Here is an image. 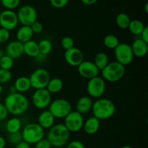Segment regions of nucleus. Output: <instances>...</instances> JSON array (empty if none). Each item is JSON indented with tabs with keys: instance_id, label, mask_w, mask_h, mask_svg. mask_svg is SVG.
<instances>
[{
	"instance_id": "1",
	"label": "nucleus",
	"mask_w": 148,
	"mask_h": 148,
	"mask_svg": "<svg viewBox=\"0 0 148 148\" xmlns=\"http://www.w3.org/2000/svg\"><path fill=\"white\" fill-rule=\"evenodd\" d=\"M3 104L6 107L9 114L14 116H19L25 114L30 106V103L27 97L24 94L20 92L9 93L4 98Z\"/></svg>"
},
{
	"instance_id": "2",
	"label": "nucleus",
	"mask_w": 148,
	"mask_h": 148,
	"mask_svg": "<svg viewBox=\"0 0 148 148\" xmlns=\"http://www.w3.org/2000/svg\"><path fill=\"white\" fill-rule=\"evenodd\" d=\"M91 111L93 116L103 121L114 116L116 113V106L111 100L101 98L94 101Z\"/></svg>"
},
{
	"instance_id": "3",
	"label": "nucleus",
	"mask_w": 148,
	"mask_h": 148,
	"mask_svg": "<svg viewBox=\"0 0 148 148\" xmlns=\"http://www.w3.org/2000/svg\"><path fill=\"white\" fill-rule=\"evenodd\" d=\"M70 132L64 124H54L47 134V140L52 147H62L67 144Z\"/></svg>"
},
{
	"instance_id": "4",
	"label": "nucleus",
	"mask_w": 148,
	"mask_h": 148,
	"mask_svg": "<svg viewBox=\"0 0 148 148\" xmlns=\"http://www.w3.org/2000/svg\"><path fill=\"white\" fill-rule=\"evenodd\" d=\"M101 77L106 82H117L124 77L126 73V66L118 62H111L101 71Z\"/></svg>"
},
{
	"instance_id": "5",
	"label": "nucleus",
	"mask_w": 148,
	"mask_h": 148,
	"mask_svg": "<svg viewBox=\"0 0 148 148\" xmlns=\"http://www.w3.org/2000/svg\"><path fill=\"white\" fill-rule=\"evenodd\" d=\"M21 134L23 141L29 145H35L44 138L45 130L38 123L31 122L23 127Z\"/></svg>"
},
{
	"instance_id": "6",
	"label": "nucleus",
	"mask_w": 148,
	"mask_h": 148,
	"mask_svg": "<svg viewBox=\"0 0 148 148\" xmlns=\"http://www.w3.org/2000/svg\"><path fill=\"white\" fill-rule=\"evenodd\" d=\"M72 104L64 98H57L51 101L49 106V111L55 119H64L72 111Z\"/></svg>"
},
{
	"instance_id": "7",
	"label": "nucleus",
	"mask_w": 148,
	"mask_h": 148,
	"mask_svg": "<svg viewBox=\"0 0 148 148\" xmlns=\"http://www.w3.org/2000/svg\"><path fill=\"white\" fill-rule=\"evenodd\" d=\"M106 89V83L102 77L98 75L88 79L86 90L88 96L90 97L91 98L98 99L102 98L105 93Z\"/></svg>"
},
{
	"instance_id": "8",
	"label": "nucleus",
	"mask_w": 148,
	"mask_h": 148,
	"mask_svg": "<svg viewBox=\"0 0 148 148\" xmlns=\"http://www.w3.org/2000/svg\"><path fill=\"white\" fill-rule=\"evenodd\" d=\"M31 88L35 90L46 88L49 80L51 79L50 73L44 68H38L33 71L29 77Z\"/></svg>"
},
{
	"instance_id": "9",
	"label": "nucleus",
	"mask_w": 148,
	"mask_h": 148,
	"mask_svg": "<svg viewBox=\"0 0 148 148\" xmlns=\"http://www.w3.org/2000/svg\"><path fill=\"white\" fill-rule=\"evenodd\" d=\"M114 55L116 62L125 66L130 64L134 58L131 45L127 43H120L114 49Z\"/></svg>"
},
{
	"instance_id": "10",
	"label": "nucleus",
	"mask_w": 148,
	"mask_h": 148,
	"mask_svg": "<svg viewBox=\"0 0 148 148\" xmlns=\"http://www.w3.org/2000/svg\"><path fill=\"white\" fill-rule=\"evenodd\" d=\"M19 23L22 25L30 26L37 21L38 12L34 7L24 5L20 7L17 12Z\"/></svg>"
},
{
	"instance_id": "11",
	"label": "nucleus",
	"mask_w": 148,
	"mask_h": 148,
	"mask_svg": "<svg viewBox=\"0 0 148 148\" xmlns=\"http://www.w3.org/2000/svg\"><path fill=\"white\" fill-rule=\"evenodd\" d=\"M32 103L37 109L45 110L49 108L52 101V95L46 89L36 90L32 95Z\"/></svg>"
},
{
	"instance_id": "12",
	"label": "nucleus",
	"mask_w": 148,
	"mask_h": 148,
	"mask_svg": "<svg viewBox=\"0 0 148 148\" xmlns=\"http://www.w3.org/2000/svg\"><path fill=\"white\" fill-rule=\"evenodd\" d=\"M64 119V124L70 133L79 132L82 130L85 121L83 115L77 111H72Z\"/></svg>"
},
{
	"instance_id": "13",
	"label": "nucleus",
	"mask_w": 148,
	"mask_h": 148,
	"mask_svg": "<svg viewBox=\"0 0 148 148\" xmlns=\"http://www.w3.org/2000/svg\"><path fill=\"white\" fill-rule=\"evenodd\" d=\"M19 24L17 12L14 10H4L0 13V26L9 31L14 30Z\"/></svg>"
},
{
	"instance_id": "14",
	"label": "nucleus",
	"mask_w": 148,
	"mask_h": 148,
	"mask_svg": "<svg viewBox=\"0 0 148 148\" xmlns=\"http://www.w3.org/2000/svg\"><path fill=\"white\" fill-rule=\"evenodd\" d=\"M77 71L79 75L85 79H90L99 75L100 70L98 69L93 62L84 60L77 66Z\"/></svg>"
},
{
	"instance_id": "15",
	"label": "nucleus",
	"mask_w": 148,
	"mask_h": 148,
	"mask_svg": "<svg viewBox=\"0 0 148 148\" xmlns=\"http://www.w3.org/2000/svg\"><path fill=\"white\" fill-rule=\"evenodd\" d=\"M65 62L70 66L77 67L84 61V55L82 51L77 47H73L65 51L64 54Z\"/></svg>"
},
{
	"instance_id": "16",
	"label": "nucleus",
	"mask_w": 148,
	"mask_h": 148,
	"mask_svg": "<svg viewBox=\"0 0 148 148\" xmlns=\"http://www.w3.org/2000/svg\"><path fill=\"white\" fill-rule=\"evenodd\" d=\"M5 54L10 56L13 59H17L23 56L24 54L23 52V43H20L17 40H12L7 43L5 49Z\"/></svg>"
},
{
	"instance_id": "17",
	"label": "nucleus",
	"mask_w": 148,
	"mask_h": 148,
	"mask_svg": "<svg viewBox=\"0 0 148 148\" xmlns=\"http://www.w3.org/2000/svg\"><path fill=\"white\" fill-rule=\"evenodd\" d=\"M56 119L49 110H43L38 117V124L43 130H49L55 124Z\"/></svg>"
},
{
	"instance_id": "18",
	"label": "nucleus",
	"mask_w": 148,
	"mask_h": 148,
	"mask_svg": "<svg viewBox=\"0 0 148 148\" xmlns=\"http://www.w3.org/2000/svg\"><path fill=\"white\" fill-rule=\"evenodd\" d=\"M131 48L134 56L137 58L145 57L148 52V43L142 40L140 38H136L133 41Z\"/></svg>"
},
{
	"instance_id": "19",
	"label": "nucleus",
	"mask_w": 148,
	"mask_h": 148,
	"mask_svg": "<svg viewBox=\"0 0 148 148\" xmlns=\"http://www.w3.org/2000/svg\"><path fill=\"white\" fill-rule=\"evenodd\" d=\"M100 127H101V121L92 116L84 121L82 129L86 134L89 135H93L99 131Z\"/></svg>"
},
{
	"instance_id": "20",
	"label": "nucleus",
	"mask_w": 148,
	"mask_h": 148,
	"mask_svg": "<svg viewBox=\"0 0 148 148\" xmlns=\"http://www.w3.org/2000/svg\"><path fill=\"white\" fill-rule=\"evenodd\" d=\"M93 101L89 96H82L78 99L76 103V111L82 115L89 113L92 109Z\"/></svg>"
},
{
	"instance_id": "21",
	"label": "nucleus",
	"mask_w": 148,
	"mask_h": 148,
	"mask_svg": "<svg viewBox=\"0 0 148 148\" xmlns=\"http://www.w3.org/2000/svg\"><path fill=\"white\" fill-rule=\"evenodd\" d=\"M33 34L30 26L22 25L16 32V40L20 43H25L33 39Z\"/></svg>"
},
{
	"instance_id": "22",
	"label": "nucleus",
	"mask_w": 148,
	"mask_h": 148,
	"mask_svg": "<svg viewBox=\"0 0 148 148\" xmlns=\"http://www.w3.org/2000/svg\"><path fill=\"white\" fill-rule=\"evenodd\" d=\"M14 86L15 87L17 92L24 94L30 90L31 88V84L28 77L20 76L15 79Z\"/></svg>"
},
{
	"instance_id": "23",
	"label": "nucleus",
	"mask_w": 148,
	"mask_h": 148,
	"mask_svg": "<svg viewBox=\"0 0 148 148\" xmlns=\"http://www.w3.org/2000/svg\"><path fill=\"white\" fill-rule=\"evenodd\" d=\"M6 131L9 134L20 132L22 130V121L17 116H13L9 119L5 124Z\"/></svg>"
},
{
	"instance_id": "24",
	"label": "nucleus",
	"mask_w": 148,
	"mask_h": 148,
	"mask_svg": "<svg viewBox=\"0 0 148 148\" xmlns=\"http://www.w3.org/2000/svg\"><path fill=\"white\" fill-rule=\"evenodd\" d=\"M23 52H24V54L27 55L29 57L35 58L40 53L38 44L36 40L33 39L23 43Z\"/></svg>"
},
{
	"instance_id": "25",
	"label": "nucleus",
	"mask_w": 148,
	"mask_h": 148,
	"mask_svg": "<svg viewBox=\"0 0 148 148\" xmlns=\"http://www.w3.org/2000/svg\"><path fill=\"white\" fill-rule=\"evenodd\" d=\"M63 87L64 83L62 79L54 77L51 78L46 89L52 95V94H56L60 92L63 89Z\"/></svg>"
},
{
	"instance_id": "26",
	"label": "nucleus",
	"mask_w": 148,
	"mask_h": 148,
	"mask_svg": "<svg viewBox=\"0 0 148 148\" xmlns=\"http://www.w3.org/2000/svg\"><path fill=\"white\" fill-rule=\"evenodd\" d=\"M94 64L101 72L109 63V57L107 53L104 52H99L97 53L94 59Z\"/></svg>"
},
{
	"instance_id": "27",
	"label": "nucleus",
	"mask_w": 148,
	"mask_h": 148,
	"mask_svg": "<svg viewBox=\"0 0 148 148\" xmlns=\"http://www.w3.org/2000/svg\"><path fill=\"white\" fill-rule=\"evenodd\" d=\"M145 25L140 20H131L128 29L130 33L134 36H140L145 27Z\"/></svg>"
},
{
	"instance_id": "28",
	"label": "nucleus",
	"mask_w": 148,
	"mask_h": 148,
	"mask_svg": "<svg viewBox=\"0 0 148 148\" xmlns=\"http://www.w3.org/2000/svg\"><path fill=\"white\" fill-rule=\"evenodd\" d=\"M130 22H131V19L129 17L128 14L123 12L119 13L116 18V23L117 26L122 30L128 29Z\"/></svg>"
},
{
	"instance_id": "29",
	"label": "nucleus",
	"mask_w": 148,
	"mask_h": 148,
	"mask_svg": "<svg viewBox=\"0 0 148 148\" xmlns=\"http://www.w3.org/2000/svg\"><path fill=\"white\" fill-rule=\"evenodd\" d=\"M38 44L40 53L46 56H48L51 52L52 49H53V44L49 39H42L39 41V43H38Z\"/></svg>"
},
{
	"instance_id": "30",
	"label": "nucleus",
	"mask_w": 148,
	"mask_h": 148,
	"mask_svg": "<svg viewBox=\"0 0 148 148\" xmlns=\"http://www.w3.org/2000/svg\"><path fill=\"white\" fill-rule=\"evenodd\" d=\"M103 43L104 46L108 49H112L114 50L118 46V45L119 44V39L118 38V37L115 36V35L113 34H109L107 35L106 36H105L103 39Z\"/></svg>"
},
{
	"instance_id": "31",
	"label": "nucleus",
	"mask_w": 148,
	"mask_h": 148,
	"mask_svg": "<svg viewBox=\"0 0 148 148\" xmlns=\"http://www.w3.org/2000/svg\"><path fill=\"white\" fill-rule=\"evenodd\" d=\"M14 60L10 56L4 54V56L0 59V68L6 70H10L13 67Z\"/></svg>"
},
{
	"instance_id": "32",
	"label": "nucleus",
	"mask_w": 148,
	"mask_h": 148,
	"mask_svg": "<svg viewBox=\"0 0 148 148\" xmlns=\"http://www.w3.org/2000/svg\"><path fill=\"white\" fill-rule=\"evenodd\" d=\"M21 0H1V4L5 10H14L19 7Z\"/></svg>"
},
{
	"instance_id": "33",
	"label": "nucleus",
	"mask_w": 148,
	"mask_h": 148,
	"mask_svg": "<svg viewBox=\"0 0 148 148\" xmlns=\"http://www.w3.org/2000/svg\"><path fill=\"white\" fill-rule=\"evenodd\" d=\"M12 78V74L10 70H6L0 68V84H7Z\"/></svg>"
},
{
	"instance_id": "34",
	"label": "nucleus",
	"mask_w": 148,
	"mask_h": 148,
	"mask_svg": "<svg viewBox=\"0 0 148 148\" xmlns=\"http://www.w3.org/2000/svg\"><path fill=\"white\" fill-rule=\"evenodd\" d=\"M61 46L65 51L69 50V49L75 47V41L72 38L69 37V36H65L61 40Z\"/></svg>"
},
{
	"instance_id": "35",
	"label": "nucleus",
	"mask_w": 148,
	"mask_h": 148,
	"mask_svg": "<svg viewBox=\"0 0 148 148\" xmlns=\"http://www.w3.org/2000/svg\"><path fill=\"white\" fill-rule=\"evenodd\" d=\"M8 141L10 142V144L16 145L18 143H21L23 141V136H22L21 132H18L16 133H12V134H9L8 136Z\"/></svg>"
},
{
	"instance_id": "36",
	"label": "nucleus",
	"mask_w": 148,
	"mask_h": 148,
	"mask_svg": "<svg viewBox=\"0 0 148 148\" xmlns=\"http://www.w3.org/2000/svg\"><path fill=\"white\" fill-rule=\"evenodd\" d=\"M10 31L8 30L2 28H0V43H4L9 41L10 38Z\"/></svg>"
},
{
	"instance_id": "37",
	"label": "nucleus",
	"mask_w": 148,
	"mask_h": 148,
	"mask_svg": "<svg viewBox=\"0 0 148 148\" xmlns=\"http://www.w3.org/2000/svg\"><path fill=\"white\" fill-rule=\"evenodd\" d=\"M52 7L56 9H62L66 7L69 0H49Z\"/></svg>"
},
{
	"instance_id": "38",
	"label": "nucleus",
	"mask_w": 148,
	"mask_h": 148,
	"mask_svg": "<svg viewBox=\"0 0 148 148\" xmlns=\"http://www.w3.org/2000/svg\"><path fill=\"white\" fill-rule=\"evenodd\" d=\"M30 27H31V30L33 31V34H40L43 30V25H42L41 23L38 21V20L36 22H35L33 25H31Z\"/></svg>"
},
{
	"instance_id": "39",
	"label": "nucleus",
	"mask_w": 148,
	"mask_h": 148,
	"mask_svg": "<svg viewBox=\"0 0 148 148\" xmlns=\"http://www.w3.org/2000/svg\"><path fill=\"white\" fill-rule=\"evenodd\" d=\"M9 112L7 111V108L4 106V105L1 103H0V122L4 121L8 118Z\"/></svg>"
},
{
	"instance_id": "40",
	"label": "nucleus",
	"mask_w": 148,
	"mask_h": 148,
	"mask_svg": "<svg viewBox=\"0 0 148 148\" xmlns=\"http://www.w3.org/2000/svg\"><path fill=\"white\" fill-rule=\"evenodd\" d=\"M52 146L46 138H43L35 144V148H51Z\"/></svg>"
},
{
	"instance_id": "41",
	"label": "nucleus",
	"mask_w": 148,
	"mask_h": 148,
	"mask_svg": "<svg viewBox=\"0 0 148 148\" xmlns=\"http://www.w3.org/2000/svg\"><path fill=\"white\" fill-rule=\"evenodd\" d=\"M66 148H85V145L79 140H74L68 144Z\"/></svg>"
},
{
	"instance_id": "42",
	"label": "nucleus",
	"mask_w": 148,
	"mask_h": 148,
	"mask_svg": "<svg viewBox=\"0 0 148 148\" xmlns=\"http://www.w3.org/2000/svg\"><path fill=\"white\" fill-rule=\"evenodd\" d=\"M140 36L142 40L148 43V26H145L144 30H143V33H141Z\"/></svg>"
},
{
	"instance_id": "43",
	"label": "nucleus",
	"mask_w": 148,
	"mask_h": 148,
	"mask_svg": "<svg viewBox=\"0 0 148 148\" xmlns=\"http://www.w3.org/2000/svg\"><path fill=\"white\" fill-rule=\"evenodd\" d=\"M46 58H47V56L39 53L34 58V59L35 60H36L37 62H38V63H43V62H44L46 60Z\"/></svg>"
},
{
	"instance_id": "44",
	"label": "nucleus",
	"mask_w": 148,
	"mask_h": 148,
	"mask_svg": "<svg viewBox=\"0 0 148 148\" xmlns=\"http://www.w3.org/2000/svg\"><path fill=\"white\" fill-rule=\"evenodd\" d=\"M14 148H31V147H30V145H29L28 143L22 141L21 143L14 145Z\"/></svg>"
},
{
	"instance_id": "45",
	"label": "nucleus",
	"mask_w": 148,
	"mask_h": 148,
	"mask_svg": "<svg viewBox=\"0 0 148 148\" xmlns=\"http://www.w3.org/2000/svg\"><path fill=\"white\" fill-rule=\"evenodd\" d=\"M81 1L82 4H85V5L90 6L95 4L98 1V0H81Z\"/></svg>"
},
{
	"instance_id": "46",
	"label": "nucleus",
	"mask_w": 148,
	"mask_h": 148,
	"mask_svg": "<svg viewBox=\"0 0 148 148\" xmlns=\"http://www.w3.org/2000/svg\"><path fill=\"white\" fill-rule=\"evenodd\" d=\"M6 145H7V141L5 138L0 135V148H5Z\"/></svg>"
},
{
	"instance_id": "47",
	"label": "nucleus",
	"mask_w": 148,
	"mask_h": 148,
	"mask_svg": "<svg viewBox=\"0 0 148 148\" xmlns=\"http://www.w3.org/2000/svg\"><path fill=\"white\" fill-rule=\"evenodd\" d=\"M9 92H10V94H13V93H15V92H17V90H16L15 87H14V85H11V86L10 87V88H9Z\"/></svg>"
},
{
	"instance_id": "48",
	"label": "nucleus",
	"mask_w": 148,
	"mask_h": 148,
	"mask_svg": "<svg viewBox=\"0 0 148 148\" xmlns=\"http://www.w3.org/2000/svg\"><path fill=\"white\" fill-rule=\"evenodd\" d=\"M4 54H5V53H4V51H3L2 49H0V59H1L3 56H4Z\"/></svg>"
},
{
	"instance_id": "49",
	"label": "nucleus",
	"mask_w": 148,
	"mask_h": 148,
	"mask_svg": "<svg viewBox=\"0 0 148 148\" xmlns=\"http://www.w3.org/2000/svg\"><path fill=\"white\" fill-rule=\"evenodd\" d=\"M145 12L146 13H148V3H146V4H145Z\"/></svg>"
},
{
	"instance_id": "50",
	"label": "nucleus",
	"mask_w": 148,
	"mask_h": 148,
	"mask_svg": "<svg viewBox=\"0 0 148 148\" xmlns=\"http://www.w3.org/2000/svg\"><path fill=\"white\" fill-rule=\"evenodd\" d=\"M2 92H3V86L1 84H0V95H1V93Z\"/></svg>"
},
{
	"instance_id": "51",
	"label": "nucleus",
	"mask_w": 148,
	"mask_h": 148,
	"mask_svg": "<svg viewBox=\"0 0 148 148\" xmlns=\"http://www.w3.org/2000/svg\"><path fill=\"white\" fill-rule=\"evenodd\" d=\"M121 148H133V147H131L130 145H124V146H123Z\"/></svg>"
},
{
	"instance_id": "52",
	"label": "nucleus",
	"mask_w": 148,
	"mask_h": 148,
	"mask_svg": "<svg viewBox=\"0 0 148 148\" xmlns=\"http://www.w3.org/2000/svg\"><path fill=\"white\" fill-rule=\"evenodd\" d=\"M1 95H0V103H1Z\"/></svg>"
},
{
	"instance_id": "53",
	"label": "nucleus",
	"mask_w": 148,
	"mask_h": 148,
	"mask_svg": "<svg viewBox=\"0 0 148 148\" xmlns=\"http://www.w3.org/2000/svg\"><path fill=\"white\" fill-rule=\"evenodd\" d=\"M0 4H1V0H0Z\"/></svg>"
}]
</instances>
